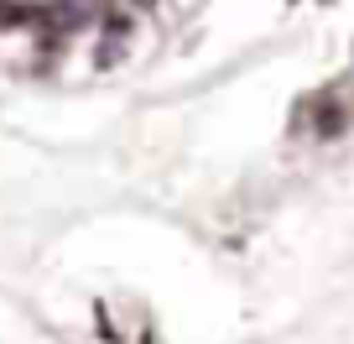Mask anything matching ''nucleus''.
<instances>
[{
    "mask_svg": "<svg viewBox=\"0 0 354 344\" xmlns=\"http://www.w3.org/2000/svg\"><path fill=\"white\" fill-rule=\"evenodd\" d=\"M125 42H131V16H120V11H104L100 16V47H94V68H115L120 63V53H125Z\"/></svg>",
    "mask_w": 354,
    "mask_h": 344,
    "instance_id": "2",
    "label": "nucleus"
},
{
    "mask_svg": "<svg viewBox=\"0 0 354 344\" xmlns=\"http://www.w3.org/2000/svg\"><path fill=\"white\" fill-rule=\"evenodd\" d=\"M313 110V136H318V141H333V136H344L349 131V105L339 100V94H313V100H302Z\"/></svg>",
    "mask_w": 354,
    "mask_h": 344,
    "instance_id": "1",
    "label": "nucleus"
},
{
    "mask_svg": "<svg viewBox=\"0 0 354 344\" xmlns=\"http://www.w3.org/2000/svg\"><path fill=\"white\" fill-rule=\"evenodd\" d=\"M136 11H156V6H162V0H131Z\"/></svg>",
    "mask_w": 354,
    "mask_h": 344,
    "instance_id": "4",
    "label": "nucleus"
},
{
    "mask_svg": "<svg viewBox=\"0 0 354 344\" xmlns=\"http://www.w3.org/2000/svg\"><path fill=\"white\" fill-rule=\"evenodd\" d=\"M94 318H100V339H104V344H120V334H115V323H110V313H104V302L94 308Z\"/></svg>",
    "mask_w": 354,
    "mask_h": 344,
    "instance_id": "3",
    "label": "nucleus"
}]
</instances>
